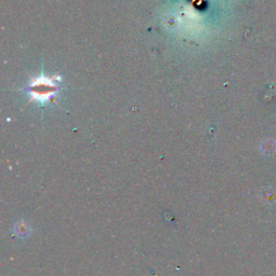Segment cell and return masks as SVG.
I'll use <instances>...</instances> for the list:
<instances>
[{"label":"cell","mask_w":276,"mask_h":276,"mask_svg":"<svg viewBox=\"0 0 276 276\" xmlns=\"http://www.w3.org/2000/svg\"><path fill=\"white\" fill-rule=\"evenodd\" d=\"M59 91V85L52 79H43L42 77L38 78L34 83L29 85L28 92L32 94L33 100L45 103L50 101Z\"/></svg>","instance_id":"1"},{"label":"cell","mask_w":276,"mask_h":276,"mask_svg":"<svg viewBox=\"0 0 276 276\" xmlns=\"http://www.w3.org/2000/svg\"><path fill=\"white\" fill-rule=\"evenodd\" d=\"M13 233L19 238H26L32 234V227L25 220H20L14 225Z\"/></svg>","instance_id":"2"}]
</instances>
